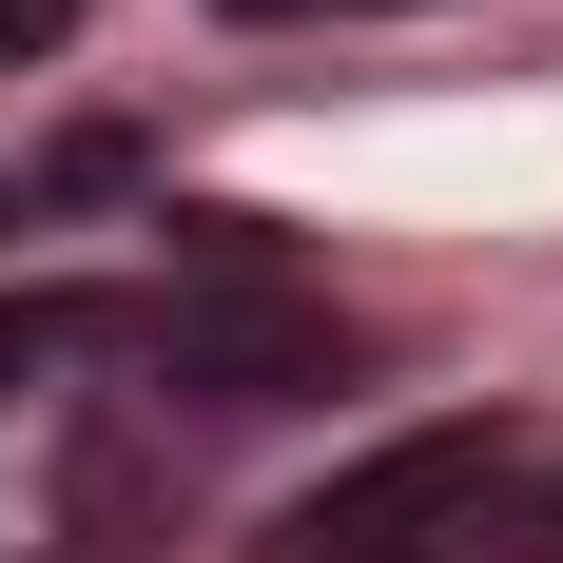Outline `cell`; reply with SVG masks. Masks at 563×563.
<instances>
[{
	"label": "cell",
	"mask_w": 563,
	"mask_h": 563,
	"mask_svg": "<svg viewBox=\"0 0 563 563\" xmlns=\"http://www.w3.org/2000/svg\"><path fill=\"white\" fill-rule=\"evenodd\" d=\"M506 466H525L506 428H389V448L331 466V486H311L253 563H448L466 525H486V486H506Z\"/></svg>",
	"instance_id": "1"
},
{
	"label": "cell",
	"mask_w": 563,
	"mask_h": 563,
	"mask_svg": "<svg viewBox=\"0 0 563 563\" xmlns=\"http://www.w3.org/2000/svg\"><path fill=\"white\" fill-rule=\"evenodd\" d=\"M136 369L175 408H291V389H350V331L273 273H195V291H136Z\"/></svg>",
	"instance_id": "2"
},
{
	"label": "cell",
	"mask_w": 563,
	"mask_h": 563,
	"mask_svg": "<svg viewBox=\"0 0 563 563\" xmlns=\"http://www.w3.org/2000/svg\"><path fill=\"white\" fill-rule=\"evenodd\" d=\"M58 369H136V291H0V389Z\"/></svg>",
	"instance_id": "3"
},
{
	"label": "cell",
	"mask_w": 563,
	"mask_h": 563,
	"mask_svg": "<svg viewBox=\"0 0 563 563\" xmlns=\"http://www.w3.org/2000/svg\"><path fill=\"white\" fill-rule=\"evenodd\" d=\"M448 563H563V448H525L506 486H486V525H466Z\"/></svg>",
	"instance_id": "4"
},
{
	"label": "cell",
	"mask_w": 563,
	"mask_h": 563,
	"mask_svg": "<svg viewBox=\"0 0 563 563\" xmlns=\"http://www.w3.org/2000/svg\"><path fill=\"white\" fill-rule=\"evenodd\" d=\"M214 20H253V40H273V20H428V0H214Z\"/></svg>",
	"instance_id": "5"
},
{
	"label": "cell",
	"mask_w": 563,
	"mask_h": 563,
	"mask_svg": "<svg viewBox=\"0 0 563 563\" xmlns=\"http://www.w3.org/2000/svg\"><path fill=\"white\" fill-rule=\"evenodd\" d=\"M58 20H78V0H0V58H58Z\"/></svg>",
	"instance_id": "6"
}]
</instances>
